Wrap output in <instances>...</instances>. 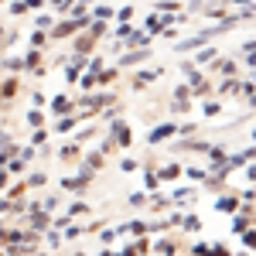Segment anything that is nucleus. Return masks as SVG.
I'll return each mask as SVG.
<instances>
[{"label":"nucleus","mask_w":256,"mask_h":256,"mask_svg":"<svg viewBox=\"0 0 256 256\" xmlns=\"http://www.w3.org/2000/svg\"><path fill=\"white\" fill-rule=\"evenodd\" d=\"M212 38H215V31H201V34H195V38H185V41H178L174 48H178V52H195V48H205Z\"/></svg>","instance_id":"1"},{"label":"nucleus","mask_w":256,"mask_h":256,"mask_svg":"<svg viewBox=\"0 0 256 256\" xmlns=\"http://www.w3.org/2000/svg\"><path fill=\"white\" fill-rule=\"evenodd\" d=\"M171 24H174V17H171V14H168V17L150 14V17H147V31H150V34H161V31H164V28H171Z\"/></svg>","instance_id":"2"},{"label":"nucleus","mask_w":256,"mask_h":256,"mask_svg":"<svg viewBox=\"0 0 256 256\" xmlns=\"http://www.w3.org/2000/svg\"><path fill=\"white\" fill-rule=\"evenodd\" d=\"M28 219H31V229H34V232H45V229H48V222H52V219H48V212H45V208H38V205L31 208V215H28Z\"/></svg>","instance_id":"3"},{"label":"nucleus","mask_w":256,"mask_h":256,"mask_svg":"<svg viewBox=\"0 0 256 256\" xmlns=\"http://www.w3.org/2000/svg\"><path fill=\"white\" fill-rule=\"evenodd\" d=\"M130 140H133V137H130V130L116 120V123H113V143H116V147H130Z\"/></svg>","instance_id":"4"},{"label":"nucleus","mask_w":256,"mask_h":256,"mask_svg":"<svg viewBox=\"0 0 256 256\" xmlns=\"http://www.w3.org/2000/svg\"><path fill=\"white\" fill-rule=\"evenodd\" d=\"M168 137H174V127H171V123H161V127L150 130L147 140H150V143H161V140H168Z\"/></svg>","instance_id":"5"},{"label":"nucleus","mask_w":256,"mask_h":256,"mask_svg":"<svg viewBox=\"0 0 256 256\" xmlns=\"http://www.w3.org/2000/svg\"><path fill=\"white\" fill-rule=\"evenodd\" d=\"M143 58H147V52H143V45H140L137 52H127V55L120 58V65H123V68H133V65H140Z\"/></svg>","instance_id":"6"},{"label":"nucleus","mask_w":256,"mask_h":256,"mask_svg":"<svg viewBox=\"0 0 256 256\" xmlns=\"http://www.w3.org/2000/svg\"><path fill=\"white\" fill-rule=\"evenodd\" d=\"M250 161H253V147H246V150H243V154H236V157H226V164H229V168H239V164H250Z\"/></svg>","instance_id":"7"},{"label":"nucleus","mask_w":256,"mask_h":256,"mask_svg":"<svg viewBox=\"0 0 256 256\" xmlns=\"http://www.w3.org/2000/svg\"><path fill=\"white\" fill-rule=\"evenodd\" d=\"M79 120H82V116H68V113H62V120L55 123V130H58V133H68V130H75Z\"/></svg>","instance_id":"8"},{"label":"nucleus","mask_w":256,"mask_h":256,"mask_svg":"<svg viewBox=\"0 0 256 256\" xmlns=\"http://www.w3.org/2000/svg\"><path fill=\"white\" fill-rule=\"evenodd\" d=\"M123 41H130V45H137V48H140V45H147V41H150V31H130Z\"/></svg>","instance_id":"9"},{"label":"nucleus","mask_w":256,"mask_h":256,"mask_svg":"<svg viewBox=\"0 0 256 256\" xmlns=\"http://www.w3.org/2000/svg\"><path fill=\"white\" fill-rule=\"evenodd\" d=\"M181 171H185V168H178V164H168V168H161V174H157V178H161V181H174Z\"/></svg>","instance_id":"10"},{"label":"nucleus","mask_w":256,"mask_h":256,"mask_svg":"<svg viewBox=\"0 0 256 256\" xmlns=\"http://www.w3.org/2000/svg\"><path fill=\"white\" fill-rule=\"evenodd\" d=\"M82 55H79V52H75V65H68V72H65V79H68V82H75V79H79V72H82Z\"/></svg>","instance_id":"11"},{"label":"nucleus","mask_w":256,"mask_h":256,"mask_svg":"<svg viewBox=\"0 0 256 256\" xmlns=\"http://www.w3.org/2000/svg\"><path fill=\"white\" fill-rule=\"evenodd\" d=\"M68 110H72L68 96H55V99H52V113H68Z\"/></svg>","instance_id":"12"},{"label":"nucleus","mask_w":256,"mask_h":256,"mask_svg":"<svg viewBox=\"0 0 256 256\" xmlns=\"http://www.w3.org/2000/svg\"><path fill=\"white\" fill-rule=\"evenodd\" d=\"M181 222V229H188V232H198L201 229V219L198 215H185V219H178Z\"/></svg>","instance_id":"13"},{"label":"nucleus","mask_w":256,"mask_h":256,"mask_svg":"<svg viewBox=\"0 0 256 256\" xmlns=\"http://www.w3.org/2000/svg\"><path fill=\"white\" fill-rule=\"evenodd\" d=\"M154 79H161V68H147V72H140V75H137V85H147V82H154Z\"/></svg>","instance_id":"14"},{"label":"nucleus","mask_w":256,"mask_h":256,"mask_svg":"<svg viewBox=\"0 0 256 256\" xmlns=\"http://www.w3.org/2000/svg\"><path fill=\"white\" fill-rule=\"evenodd\" d=\"M103 103H110V96H89V99H82V110H99Z\"/></svg>","instance_id":"15"},{"label":"nucleus","mask_w":256,"mask_h":256,"mask_svg":"<svg viewBox=\"0 0 256 256\" xmlns=\"http://www.w3.org/2000/svg\"><path fill=\"white\" fill-rule=\"evenodd\" d=\"M205 150H208V157H212V164H215V168H222V164H226V150H222V147H205Z\"/></svg>","instance_id":"16"},{"label":"nucleus","mask_w":256,"mask_h":256,"mask_svg":"<svg viewBox=\"0 0 256 256\" xmlns=\"http://www.w3.org/2000/svg\"><path fill=\"white\" fill-rule=\"evenodd\" d=\"M215 208H219V212H236V208H239V201H236V198H219V201H215Z\"/></svg>","instance_id":"17"},{"label":"nucleus","mask_w":256,"mask_h":256,"mask_svg":"<svg viewBox=\"0 0 256 256\" xmlns=\"http://www.w3.org/2000/svg\"><path fill=\"white\" fill-rule=\"evenodd\" d=\"M38 62H41V52H38V48H31V52L24 55V68H38Z\"/></svg>","instance_id":"18"},{"label":"nucleus","mask_w":256,"mask_h":256,"mask_svg":"<svg viewBox=\"0 0 256 256\" xmlns=\"http://www.w3.org/2000/svg\"><path fill=\"white\" fill-rule=\"evenodd\" d=\"M113 17V7H92V21H110Z\"/></svg>","instance_id":"19"},{"label":"nucleus","mask_w":256,"mask_h":256,"mask_svg":"<svg viewBox=\"0 0 256 256\" xmlns=\"http://www.w3.org/2000/svg\"><path fill=\"white\" fill-rule=\"evenodd\" d=\"M219 92H226V96H236V92H239V82H232V75H229V79L222 82V89H219Z\"/></svg>","instance_id":"20"},{"label":"nucleus","mask_w":256,"mask_h":256,"mask_svg":"<svg viewBox=\"0 0 256 256\" xmlns=\"http://www.w3.org/2000/svg\"><path fill=\"white\" fill-rule=\"evenodd\" d=\"M154 253H161V256L174 253V243H168V239H157V246H154Z\"/></svg>","instance_id":"21"},{"label":"nucleus","mask_w":256,"mask_h":256,"mask_svg":"<svg viewBox=\"0 0 256 256\" xmlns=\"http://www.w3.org/2000/svg\"><path fill=\"white\" fill-rule=\"evenodd\" d=\"M201 110H205V116H219V113H222V106H219L215 99H208V103H205Z\"/></svg>","instance_id":"22"},{"label":"nucleus","mask_w":256,"mask_h":256,"mask_svg":"<svg viewBox=\"0 0 256 256\" xmlns=\"http://www.w3.org/2000/svg\"><path fill=\"white\" fill-rule=\"evenodd\" d=\"M28 123H31V127H41V123H45V113H41V110H31V113H28Z\"/></svg>","instance_id":"23"},{"label":"nucleus","mask_w":256,"mask_h":256,"mask_svg":"<svg viewBox=\"0 0 256 256\" xmlns=\"http://www.w3.org/2000/svg\"><path fill=\"white\" fill-rule=\"evenodd\" d=\"M85 168H89V171L103 168V154H89V157H85Z\"/></svg>","instance_id":"24"},{"label":"nucleus","mask_w":256,"mask_h":256,"mask_svg":"<svg viewBox=\"0 0 256 256\" xmlns=\"http://www.w3.org/2000/svg\"><path fill=\"white\" fill-rule=\"evenodd\" d=\"M24 157H17V161H7V168H10V174H24Z\"/></svg>","instance_id":"25"},{"label":"nucleus","mask_w":256,"mask_h":256,"mask_svg":"<svg viewBox=\"0 0 256 256\" xmlns=\"http://www.w3.org/2000/svg\"><path fill=\"white\" fill-rule=\"evenodd\" d=\"M243 229H250V219H243V215H236V219H232V232L239 236Z\"/></svg>","instance_id":"26"},{"label":"nucleus","mask_w":256,"mask_h":256,"mask_svg":"<svg viewBox=\"0 0 256 256\" xmlns=\"http://www.w3.org/2000/svg\"><path fill=\"white\" fill-rule=\"evenodd\" d=\"M192 198V188H174V195H171V201H188Z\"/></svg>","instance_id":"27"},{"label":"nucleus","mask_w":256,"mask_h":256,"mask_svg":"<svg viewBox=\"0 0 256 256\" xmlns=\"http://www.w3.org/2000/svg\"><path fill=\"white\" fill-rule=\"evenodd\" d=\"M79 85H82V89H92V85H96V72H85V75L79 79Z\"/></svg>","instance_id":"28"},{"label":"nucleus","mask_w":256,"mask_h":256,"mask_svg":"<svg viewBox=\"0 0 256 256\" xmlns=\"http://www.w3.org/2000/svg\"><path fill=\"white\" fill-rule=\"evenodd\" d=\"M75 154H79V140H75V143H65V147H62V157H75Z\"/></svg>","instance_id":"29"},{"label":"nucleus","mask_w":256,"mask_h":256,"mask_svg":"<svg viewBox=\"0 0 256 256\" xmlns=\"http://www.w3.org/2000/svg\"><path fill=\"white\" fill-rule=\"evenodd\" d=\"M219 72L222 75H236V62H219Z\"/></svg>","instance_id":"30"},{"label":"nucleus","mask_w":256,"mask_h":256,"mask_svg":"<svg viewBox=\"0 0 256 256\" xmlns=\"http://www.w3.org/2000/svg\"><path fill=\"white\" fill-rule=\"evenodd\" d=\"M31 45H34V48H41V45H45V31H41V28L31 34Z\"/></svg>","instance_id":"31"},{"label":"nucleus","mask_w":256,"mask_h":256,"mask_svg":"<svg viewBox=\"0 0 256 256\" xmlns=\"http://www.w3.org/2000/svg\"><path fill=\"white\" fill-rule=\"evenodd\" d=\"M75 215H85V205H82V201H75V205L68 208V219H75Z\"/></svg>","instance_id":"32"},{"label":"nucleus","mask_w":256,"mask_h":256,"mask_svg":"<svg viewBox=\"0 0 256 256\" xmlns=\"http://www.w3.org/2000/svg\"><path fill=\"white\" fill-rule=\"evenodd\" d=\"M79 232H82V226H72V222H68V226H65V239H75V236H79Z\"/></svg>","instance_id":"33"},{"label":"nucleus","mask_w":256,"mask_h":256,"mask_svg":"<svg viewBox=\"0 0 256 256\" xmlns=\"http://www.w3.org/2000/svg\"><path fill=\"white\" fill-rule=\"evenodd\" d=\"M246 65H256V48H253V41H246Z\"/></svg>","instance_id":"34"},{"label":"nucleus","mask_w":256,"mask_h":256,"mask_svg":"<svg viewBox=\"0 0 256 256\" xmlns=\"http://www.w3.org/2000/svg\"><path fill=\"white\" fill-rule=\"evenodd\" d=\"M130 205H147V195H143V192H133V195H130Z\"/></svg>","instance_id":"35"},{"label":"nucleus","mask_w":256,"mask_h":256,"mask_svg":"<svg viewBox=\"0 0 256 256\" xmlns=\"http://www.w3.org/2000/svg\"><path fill=\"white\" fill-rule=\"evenodd\" d=\"M7 68H10V72H21V68H24V58H7Z\"/></svg>","instance_id":"36"},{"label":"nucleus","mask_w":256,"mask_h":256,"mask_svg":"<svg viewBox=\"0 0 256 256\" xmlns=\"http://www.w3.org/2000/svg\"><path fill=\"white\" fill-rule=\"evenodd\" d=\"M143 181H147V188H157V181H161V178H157L154 171H147V174H143Z\"/></svg>","instance_id":"37"},{"label":"nucleus","mask_w":256,"mask_h":256,"mask_svg":"<svg viewBox=\"0 0 256 256\" xmlns=\"http://www.w3.org/2000/svg\"><path fill=\"white\" fill-rule=\"evenodd\" d=\"M99 239H103V243H106V246H110V243H113V239H116V229H106V232H99Z\"/></svg>","instance_id":"38"},{"label":"nucleus","mask_w":256,"mask_h":256,"mask_svg":"<svg viewBox=\"0 0 256 256\" xmlns=\"http://www.w3.org/2000/svg\"><path fill=\"white\" fill-rule=\"evenodd\" d=\"M21 3H24V14H28V10H38L45 0H21Z\"/></svg>","instance_id":"39"},{"label":"nucleus","mask_w":256,"mask_h":256,"mask_svg":"<svg viewBox=\"0 0 256 256\" xmlns=\"http://www.w3.org/2000/svg\"><path fill=\"white\" fill-rule=\"evenodd\" d=\"M188 178H195V181H205V171H201V168H188Z\"/></svg>","instance_id":"40"},{"label":"nucleus","mask_w":256,"mask_h":256,"mask_svg":"<svg viewBox=\"0 0 256 256\" xmlns=\"http://www.w3.org/2000/svg\"><path fill=\"white\" fill-rule=\"evenodd\" d=\"M120 171H127V174H133V171H137V161H130V157H127V161L120 164Z\"/></svg>","instance_id":"41"},{"label":"nucleus","mask_w":256,"mask_h":256,"mask_svg":"<svg viewBox=\"0 0 256 256\" xmlns=\"http://www.w3.org/2000/svg\"><path fill=\"white\" fill-rule=\"evenodd\" d=\"M161 10H164V14H174V10H178V3H174V0H164V3H161Z\"/></svg>","instance_id":"42"},{"label":"nucleus","mask_w":256,"mask_h":256,"mask_svg":"<svg viewBox=\"0 0 256 256\" xmlns=\"http://www.w3.org/2000/svg\"><path fill=\"white\" fill-rule=\"evenodd\" d=\"M45 140H48V133H45V130H34V137H31V143H45Z\"/></svg>","instance_id":"43"},{"label":"nucleus","mask_w":256,"mask_h":256,"mask_svg":"<svg viewBox=\"0 0 256 256\" xmlns=\"http://www.w3.org/2000/svg\"><path fill=\"white\" fill-rule=\"evenodd\" d=\"M28 185H34V188H38V185H45V174H41V171H38V174H31V178H28Z\"/></svg>","instance_id":"44"},{"label":"nucleus","mask_w":256,"mask_h":256,"mask_svg":"<svg viewBox=\"0 0 256 256\" xmlns=\"http://www.w3.org/2000/svg\"><path fill=\"white\" fill-rule=\"evenodd\" d=\"M55 205H58V198H45V201H41L45 212H55Z\"/></svg>","instance_id":"45"},{"label":"nucleus","mask_w":256,"mask_h":256,"mask_svg":"<svg viewBox=\"0 0 256 256\" xmlns=\"http://www.w3.org/2000/svg\"><path fill=\"white\" fill-rule=\"evenodd\" d=\"M116 17H120V21H130V17H133V7H120V14H116Z\"/></svg>","instance_id":"46"},{"label":"nucleus","mask_w":256,"mask_h":256,"mask_svg":"<svg viewBox=\"0 0 256 256\" xmlns=\"http://www.w3.org/2000/svg\"><path fill=\"white\" fill-rule=\"evenodd\" d=\"M38 28H41V31H45V28H52V17H48V14H41V17H38Z\"/></svg>","instance_id":"47"},{"label":"nucleus","mask_w":256,"mask_h":256,"mask_svg":"<svg viewBox=\"0 0 256 256\" xmlns=\"http://www.w3.org/2000/svg\"><path fill=\"white\" fill-rule=\"evenodd\" d=\"M212 58H215V52H212V48H205V52L198 55V62H212Z\"/></svg>","instance_id":"48"},{"label":"nucleus","mask_w":256,"mask_h":256,"mask_svg":"<svg viewBox=\"0 0 256 256\" xmlns=\"http://www.w3.org/2000/svg\"><path fill=\"white\" fill-rule=\"evenodd\" d=\"M89 72H103V58H92L89 62Z\"/></svg>","instance_id":"49"},{"label":"nucleus","mask_w":256,"mask_h":256,"mask_svg":"<svg viewBox=\"0 0 256 256\" xmlns=\"http://www.w3.org/2000/svg\"><path fill=\"white\" fill-rule=\"evenodd\" d=\"M68 3H72V0H52V7H58V10H65Z\"/></svg>","instance_id":"50"},{"label":"nucleus","mask_w":256,"mask_h":256,"mask_svg":"<svg viewBox=\"0 0 256 256\" xmlns=\"http://www.w3.org/2000/svg\"><path fill=\"white\" fill-rule=\"evenodd\" d=\"M7 161H10V154H7V150H0V168H3Z\"/></svg>","instance_id":"51"},{"label":"nucleus","mask_w":256,"mask_h":256,"mask_svg":"<svg viewBox=\"0 0 256 256\" xmlns=\"http://www.w3.org/2000/svg\"><path fill=\"white\" fill-rule=\"evenodd\" d=\"M232 3H236V7H250L253 0H232Z\"/></svg>","instance_id":"52"},{"label":"nucleus","mask_w":256,"mask_h":256,"mask_svg":"<svg viewBox=\"0 0 256 256\" xmlns=\"http://www.w3.org/2000/svg\"><path fill=\"white\" fill-rule=\"evenodd\" d=\"M7 208H10V201H7V198H0V212H7Z\"/></svg>","instance_id":"53"},{"label":"nucleus","mask_w":256,"mask_h":256,"mask_svg":"<svg viewBox=\"0 0 256 256\" xmlns=\"http://www.w3.org/2000/svg\"><path fill=\"white\" fill-rule=\"evenodd\" d=\"M3 185H7V171H0V188H3Z\"/></svg>","instance_id":"54"},{"label":"nucleus","mask_w":256,"mask_h":256,"mask_svg":"<svg viewBox=\"0 0 256 256\" xmlns=\"http://www.w3.org/2000/svg\"><path fill=\"white\" fill-rule=\"evenodd\" d=\"M3 236H7V229H3V226H0V239H3Z\"/></svg>","instance_id":"55"},{"label":"nucleus","mask_w":256,"mask_h":256,"mask_svg":"<svg viewBox=\"0 0 256 256\" xmlns=\"http://www.w3.org/2000/svg\"><path fill=\"white\" fill-rule=\"evenodd\" d=\"M0 3H7V0H0Z\"/></svg>","instance_id":"56"}]
</instances>
